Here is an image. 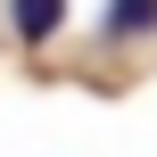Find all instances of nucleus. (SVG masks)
Wrapping results in <instances>:
<instances>
[{"label": "nucleus", "instance_id": "f257e3e1", "mask_svg": "<svg viewBox=\"0 0 157 157\" xmlns=\"http://www.w3.org/2000/svg\"><path fill=\"white\" fill-rule=\"evenodd\" d=\"M99 33H108V41H149L157 33V0H108Z\"/></svg>", "mask_w": 157, "mask_h": 157}, {"label": "nucleus", "instance_id": "f03ea898", "mask_svg": "<svg viewBox=\"0 0 157 157\" xmlns=\"http://www.w3.org/2000/svg\"><path fill=\"white\" fill-rule=\"evenodd\" d=\"M8 25H17L25 41H50V33L66 25V0H8Z\"/></svg>", "mask_w": 157, "mask_h": 157}]
</instances>
